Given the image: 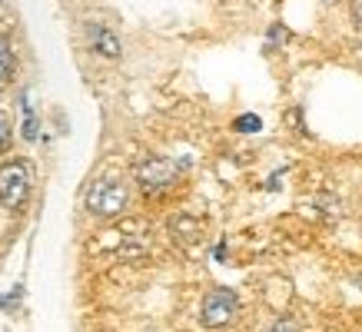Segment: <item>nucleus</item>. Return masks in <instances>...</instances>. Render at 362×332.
Segmentation results:
<instances>
[{"mask_svg": "<svg viewBox=\"0 0 362 332\" xmlns=\"http://www.w3.org/2000/svg\"><path fill=\"white\" fill-rule=\"evenodd\" d=\"M27 193H30V166L23 160H11L0 166V203L7 210H17L23 206Z\"/></svg>", "mask_w": 362, "mask_h": 332, "instance_id": "nucleus-1", "label": "nucleus"}, {"mask_svg": "<svg viewBox=\"0 0 362 332\" xmlns=\"http://www.w3.org/2000/svg\"><path fill=\"white\" fill-rule=\"evenodd\" d=\"M127 206V186L120 179L103 177L97 183H90L87 189V210L97 213V216H117V213Z\"/></svg>", "mask_w": 362, "mask_h": 332, "instance_id": "nucleus-2", "label": "nucleus"}, {"mask_svg": "<svg viewBox=\"0 0 362 332\" xmlns=\"http://www.w3.org/2000/svg\"><path fill=\"white\" fill-rule=\"evenodd\" d=\"M236 309H240V299H236L233 289H213V292L203 299L199 319H203L206 329H220V326H226V322L236 316Z\"/></svg>", "mask_w": 362, "mask_h": 332, "instance_id": "nucleus-3", "label": "nucleus"}, {"mask_svg": "<svg viewBox=\"0 0 362 332\" xmlns=\"http://www.w3.org/2000/svg\"><path fill=\"white\" fill-rule=\"evenodd\" d=\"M173 177H176V166L170 160H146V163L136 166V179L146 189H163Z\"/></svg>", "mask_w": 362, "mask_h": 332, "instance_id": "nucleus-4", "label": "nucleus"}, {"mask_svg": "<svg viewBox=\"0 0 362 332\" xmlns=\"http://www.w3.org/2000/svg\"><path fill=\"white\" fill-rule=\"evenodd\" d=\"M87 40H90V47H93L97 54L110 57V60H117V57H120V40L113 37V30L100 27V23H90V27H87Z\"/></svg>", "mask_w": 362, "mask_h": 332, "instance_id": "nucleus-5", "label": "nucleus"}, {"mask_svg": "<svg viewBox=\"0 0 362 332\" xmlns=\"http://www.w3.org/2000/svg\"><path fill=\"white\" fill-rule=\"evenodd\" d=\"M13 70H17V57H13V47L11 40L0 33V83H7L13 77Z\"/></svg>", "mask_w": 362, "mask_h": 332, "instance_id": "nucleus-6", "label": "nucleus"}, {"mask_svg": "<svg viewBox=\"0 0 362 332\" xmlns=\"http://www.w3.org/2000/svg\"><path fill=\"white\" fill-rule=\"evenodd\" d=\"M233 126H236L240 133H256L259 126H263V120H259V117H252V113H246V117H240Z\"/></svg>", "mask_w": 362, "mask_h": 332, "instance_id": "nucleus-7", "label": "nucleus"}, {"mask_svg": "<svg viewBox=\"0 0 362 332\" xmlns=\"http://www.w3.org/2000/svg\"><path fill=\"white\" fill-rule=\"evenodd\" d=\"M11 146V120L4 117V110H0V153Z\"/></svg>", "mask_w": 362, "mask_h": 332, "instance_id": "nucleus-8", "label": "nucleus"}, {"mask_svg": "<svg viewBox=\"0 0 362 332\" xmlns=\"http://www.w3.org/2000/svg\"><path fill=\"white\" fill-rule=\"evenodd\" d=\"M269 332H299V326L293 319H276L273 326H269Z\"/></svg>", "mask_w": 362, "mask_h": 332, "instance_id": "nucleus-9", "label": "nucleus"}, {"mask_svg": "<svg viewBox=\"0 0 362 332\" xmlns=\"http://www.w3.org/2000/svg\"><path fill=\"white\" fill-rule=\"evenodd\" d=\"M23 140H37V117H27V120H23Z\"/></svg>", "mask_w": 362, "mask_h": 332, "instance_id": "nucleus-10", "label": "nucleus"}, {"mask_svg": "<svg viewBox=\"0 0 362 332\" xmlns=\"http://www.w3.org/2000/svg\"><path fill=\"white\" fill-rule=\"evenodd\" d=\"M356 20H359V27H362V0H356Z\"/></svg>", "mask_w": 362, "mask_h": 332, "instance_id": "nucleus-11", "label": "nucleus"}, {"mask_svg": "<svg viewBox=\"0 0 362 332\" xmlns=\"http://www.w3.org/2000/svg\"><path fill=\"white\" fill-rule=\"evenodd\" d=\"M0 7H4V0H0Z\"/></svg>", "mask_w": 362, "mask_h": 332, "instance_id": "nucleus-12", "label": "nucleus"}]
</instances>
